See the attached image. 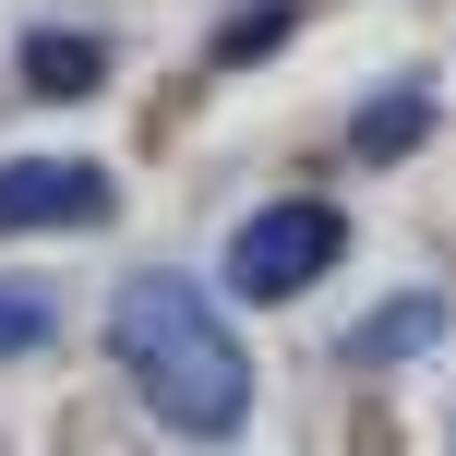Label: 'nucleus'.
<instances>
[{"label":"nucleus","instance_id":"obj_1","mask_svg":"<svg viewBox=\"0 0 456 456\" xmlns=\"http://www.w3.org/2000/svg\"><path fill=\"white\" fill-rule=\"evenodd\" d=\"M109 348H120L133 396L168 420V433L228 444V433L252 420V361H240L228 313L192 289V276H133V289H120V313H109Z\"/></svg>","mask_w":456,"mask_h":456},{"label":"nucleus","instance_id":"obj_2","mask_svg":"<svg viewBox=\"0 0 456 456\" xmlns=\"http://www.w3.org/2000/svg\"><path fill=\"white\" fill-rule=\"evenodd\" d=\"M337 252H348L337 205H313V192H300V205H265L240 240H228V289H240V300H300Z\"/></svg>","mask_w":456,"mask_h":456},{"label":"nucleus","instance_id":"obj_3","mask_svg":"<svg viewBox=\"0 0 456 456\" xmlns=\"http://www.w3.org/2000/svg\"><path fill=\"white\" fill-rule=\"evenodd\" d=\"M120 192H109V168H85V157H12L0 168V228H96Z\"/></svg>","mask_w":456,"mask_h":456},{"label":"nucleus","instance_id":"obj_4","mask_svg":"<svg viewBox=\"0 0 456 456\" xmlns=\"http://www.w3.org/2000/svg\"><path fill=\"white\" fill-rule=\"evenodd\" d=\"M24 85L37 96H96L109 85V48L96 37H24Z\"/></svg>","mask_w":456,"mask_h":456},{"label":"nucleus","instance_id":"obj_5","mask_svg":"<svg viewBox=\"0 0 456 456\" xmlns=\"http://www.w3.org/2000/svg\"><path fill=\"white\" fill-rule=\"evenodd\" d=\"M420 337H444V300H396V313H372L361 337H348V361H396V348H420Z\"/></svg>","mask_w":456,"mask_h":456},{"label":"nucleus","instance_id":"obj_6","mask_svg":"<svg viewBox=\"0 0 456 456\" xmlns=\"http://www.w3.org/2000/svg\"><path fill=\"white\" fill-rule=\"evenodd\" d=\"M420 133H433V109H420V96H385V109H361V157H409Z\"/></svg>","mask_w":456,"mask_h":456},{"label":"nucleus","instance_id":"obj_7","mask_svg":"<svg viewBox=\"0 0 456 456\" xmlns=\"http://www.w3.org/2000/svg\"><path fill=\"white\" fill-rule=\"evenodd\" d=\"M24 348H48V300L37 289H0V361H24Z\"/></svg>","mask_w":456,"mask_h":456},{"label":"nucleus","instance_id":"obj_8","mask_svg":"<svg viewBox=\"0 0 456 456\" xmlns=\"http://www.w3.org/2000/svg\"><path fill=\"white\" fill-rule=\"evenodd\" d=\"M276 37H289V0H252V12L216 37V61H252V48H276Z\"/></svg>","mask_w":456,"mask_h":456}]
</instances>
